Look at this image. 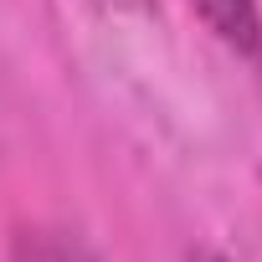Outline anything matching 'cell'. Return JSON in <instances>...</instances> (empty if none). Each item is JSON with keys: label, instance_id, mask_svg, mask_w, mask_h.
<instances>
[{"label": "cell", "instance_id": "3957f363", "mask_svg": "<svg viewBox=\"0 0 262 262\" xmlns=\"http://www.w3.org/2000/svg\"><path fill=\"white\" fill-rule=\"evenodd\" d=\"M108 6H123V11H144L149 0H108Z\"/></svg>", "mask_w": 262, "mask_h": 262}, {"label": "cell", "instance_id": "6da1fadb", "mask_svg": "<svg viewBox=\"0 0 262 262\" xmlns=\"http://www.w3.org/2000/svg\"><path fill=\"white\" fill-rule=\"evenodd\" d=\"M190 6L201 11V21L211 26V36L247 57V62H262V11L257 0H190Z\"/></svg>", "mask_w": 262, "mask_h": 262}, {"label": "cell", "instance_id": "7a4b0ae2", "mask_svg": "<svg viewBox=\"0 0 262 262\" xmlns=\"http://www.w3.org/2000/svg\"><path fill=\"white\" fill-rule=\"evenodd\" d=\"M11 262H98V257L67 231H26L16 242Z\"/></svg>", "mask_w": 262, "mask_h": 262}, {"label": "cell", "instance_id": "277c9868", "mask_svg": "<svg viewBox=\"0 0 262 262\" xmlns=\"http://www.w3.org/2000/svg\"><path fill=\"white\" fill-rule=\"evenodd\" d=\"M195 262H226V257H211V252H201V257H195Z\"/></svg>", "mask_w": 262, "mask_h": 262}]
</instances>
